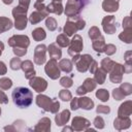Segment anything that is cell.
Masks as SVG:
<instances>
[{
	"mask_svg": "<svg viewBox=\"0 0 132 132\" xmlns=\"http://www.w3.org/2000/svg\"><path fill=\"white\" fill-rule=\"evenodd\" d=\"M13 103L20 108H27L33 102L32 92L25 87H18L12 91L11 94Z\"/></svg>",
	"mask_w": 132,
	"mask_h": 132,
	"instance_id": "cell-1",
	"label": "cell"
},
{
	"mask_svg": "<svg viewBox=\"0 0 132 132\" xmlns=\"http://www.w3.org/2000/svg\"><path fill=\"white\" fill-rule=\"evenodd\" d=\"M36 104L44 111H50L52 113H57L60 109V103L58 100L52 99L43 94H39L36 96Z\"/></svg>",
	"mask_w": 132,
	"mask_h": 132,
	"instance_id": "cell-2",
	"label": "cell"
},
{
	"mask_svg": "<svg viewBox=\"0 0 132 132\" xmlns=\"http://www.w3.org/2000/svg\"><path fill=\"white\" fill-rule=\"evenodd\" d=\"M27 11H28V8L21 6V5H18V6L12 8L11 13H12V16L14 18L13 26L16 30L22 31L27 27V22H28Z\"/></svg>",
	"mask_w": 132,
	"mask_h": 132,
	"instance_id": "cell-3",
	"label": "cell"
},
{
	"mask_svg": "<svg viewBox=\"0 0 132 132\" xmlns=\"http://www.w3.org/2000/svg\"><path fill=\"white\" fill-rule=\"evenodd\" d=\"M82 47H84L82 37L79 34H74L72 39L70 40L69 45H68V55L71 56V57L79 55Z\"/></svg>",
	"mask_w": 132,
	"mask_h": 132,
	"instance_id": "cell-4",
	"label": "cell"
},
{
	"mask_svg": "<svg viewBox=\"0 0 132 132\" xmlns=\"http://www.w3.org/2000/svg\"><path fill=\"white\" fill-rule=\"evenodd\" d=\"M81 9H82V7L77 0H68L66 3V6L64 8V12L67 18H74V16L80 15L79 13H80Z\"/></svg>",
	"mask_w": 132,
	"mask_h": 132,
	"instance_id": "cell-5",
	"label": "cell"
},
{
	"mask_svg": "<svg viewBox=\"0 0 132 132\" xmlns=\"http://www.w3.org/2000/svg\"><path fill=\"white\" fill-rule=\"evenodd\" d=\"M44 71L45 74L52 79H58V77H60L61 74V70L59 68L58 62L55 59H51L48 62H46L44 66Z\"/></svg>",
	"mask_w": 132,
	"mask_h": 132,
	"instance_id": "cell-6",
	"label": "cell"
},
{
	"mask_svg": "<svg viewBox=\"0 0 132 132\" xmlns=\"http://www.w3.org/2000/svg\"><path fill=\"white\" fill-rule=\"evenodd\" d=\"M8 45L11 47L21 46V47H28L30 45V39L27 35H13L8 38Z\"/></svg>",
	"mask_w": 132,
	"mask_h": 132,
	"instance_id": "cell-7",
	"label": "cell"
},
{
	"mask_svg": "<svg viewBox=\"0 0 132 132\" xmlns=\"http://www.w3.org/2000/svg\"><path fill=\"white\" fill-rule=\"evenodd\" d=\"M93 60H94L93 57H92L91 55H89V54L80 55L79 58H78V60L74 63L75 66H76L77 71H79V72H81V73L88 71V70H89V66H90V64L92 63Z\"/></svg>",
	"mask_w": 132,
	"mask_h": 132,
	"instance_id": "cell-8",
	"label": "cell"
},
{
	"mask_svg": "<svg viewBox=\"0 0 132 132\" xmlns=\"http://www.w3.org/2000/svg\"><path fill=\"white\" fill-rule=\"evenodd\" d=\"M124 74V67L120 63H114L112 69L109 72V79L113 84H120L122 82Z\"/></svg>",
	"mask_w": 132,
	"mask_h": 132,
	"instance_id": "cell-9",
	"label": "cell"
},
{
	"mask_svg": "<svg viewBox=\"0 0 132 132\" xmlns=\"http://www.w3.org/2000/svg\"><path fill=\"white\" fill-rule=\"evenodd\" d=\"M29 85L37 93H42L47 88V81L44 78L39 77V76H33V77H31L29 79Z\"/></svg>",
	"mask_w": 132,
	"mask_h": 132,
	"instance_id": "cell-10",
	"label": "cell"
},
{
	"mask_svg": "<svg viewBox=\"0 0 132 132\" xmlns=\"http://www.w3.org/2000/svg\"><path fill=\"white\" fill-rule=\"evenodd\" d=\"M103 31L107 34H113L117 31V23L113 15H106L101 22Z\"/></svg>",
	"mask_w": 132,
	"mask_h": 132,
	"instance_id": "cell-11",
	"label": "cell"
},
{
	"mask_svg": "<svg viewBox=\"0 0 132 132\" xmlns=\"http://www.w3.org/2000/svg\"><path fill=\"white\" fill-rule=\"evenodd\" d=\"M46 50L47 47L45 46V44L41 43V44H38L35 50H34V57H33V60H34V63L36 65H42L43 63H45V53H46Z\"/></svg>",
	"mask_w": 132,
	"mask_h": 132,
	"instance_id": "cell-12",
	"label": "cell"
},
{
	"mask_svg": "<svg viewBox=\"0 0 132 132\" xmlns=\"http://www.w3.org/2000/svg\"><path fill=\"white\" fill-rule=\"evenodd\" d=\"M91 126V122L82 117H74L71 123V127L74 131H86Z\"/></svg>",
	"mask_w": 132,
	"mask_h": 132,
	"instance_id": "cell-13",
	"label": "cell"
},
{
	"mask_svg": "<svg viewBox=\"0 0 132 132\" xmlns=\"http://www.w3.org/2000/svg\"><path fill=\"white\" fill-rule=\"evenodd\" d=\"M79 16V15H78ZM75 18H68L63 30H64V34H66L68 37L69 36H73L77 31H78V28H77V25H76V22H75Z\"/></svg>",
	"mask_w": 132,
	"mask_h": 132,
	"instance_id": "cell-14",
	"label": "cell"
},
{
	"mask_svg": "<svg viewBox=\"0 0 132 132\" xmlns=\"http://www.w3.org/2000/svg\"><path fill=\"white\" fill-rule=\"evenodd\" d=\"M131 114H132V101L127 100L120 105L118 110V117L127 118V117H130Z\"/></svg>",
	"mask_w": 132,
	"mask_h": 132,
	"instance_id": "cell-15",
	"label": "cell"
},
{
	"mask_svg": "<svg viewBox=\"0 0 132 132\" xmlns=\"http://www.w3.org/2000/svg\"><path fill=\"white\" fill-rule=\"evenodd\" d=\"M130 126H131L130 117H127V118H120V117H118L113 121V127L118 131L126 130V129L130 128Z\"/></svg>",
	"mask_w": 132,
	"mask_h": 132,
	"instance_id": "cell-16",
	"label": "cell"
},
{
	"mask_svg": "<svg viewBox=\"0 0 132 132\" xmlns=\"http://www.w3.org/2000/svg\"><path fill=\"white\" fill-rule=\"evenodd\" d=\"M21 69L24 71L25 77H26L27 79H30L31 77L35 76V74H36V72H35V70H34L33 63H32V61H30V60H25L24 62H22Z\"/></svg>",
	"mask_w": 132,
	"mask_h": 132,
	"instance_id": "cell-17",
	"label": "cell"
},
{
	"mask_svg": "<svg viewBox=\"0 0 132 132\" xmlns=\"http://www.w3.org/2000/svg\"><path fill=\"white\" fill-rule=\"evenodd\" d=\"M70 119V110L68 109H64L63 111H61L60 113H56L55 117V122L57 124V126H64L68 123Z\"/></svg>",
	"mask_w": 132,
	"mask_h": 132,
	"instance_id": "cell-18",
	"label": "cell"
},
{
	"mask_svg": "<svg viewBox=\"0 0 132 132\" xmlns=\"http://www.w3.org/2000/svg\"><path fill=\"white\" fill-rule=\"evenodd\" d=\"M51 130V120L48 118H42L38 121L36 126L34 127V131L36 132H48Z\"/></svg>",
	"mask_w": 132,
	"mask_h": 132,
	"instance_id": "cell-19",
	"label": "cell"
},
{
	"mask_svg": "<svg viewBox=\"0 0 132 132\" xmlns=\"http://www.w3.org/2000/svg\"><path fill=\"white\" fill-rule=\"evenodd\" d=\"M119 1L118 0H103L102 8L106 12H114L119 9Z\"/></svg>",
	"mask_w": 132,
	"mask_h": 132,
	"instance_id": "cell-20",
	"label": "cell"
},
{
	"mask_svg": "<svg viewBox=\"0 0 132 132\" xmlns=\"http://www.w3.org/2000/svg\"><path fill=\"white\" fill-rule=\"evenodd\" d=\"M48 52V55L52 59H55V60H59L61 57H62V51L60 48V46L57 44V43H51L48 46H47V50Z\"/></svg>",
	"mask_w": 132,
	"mask_h": 132,
	"instance_id": "cell-21",
	"label": "cell"
},
{
	"mask_svg": "<svg viewBox=\"0 0 132 132\" xmlns=\"http://www.w3.org/2000/svg\"><path fill=\"white\" fill-rule=\"evenodd\" d=\"M46 9H47L48 13H55L58 15L62 14V12L64 11L62 3L61 2H55V1H52L48 5H46Z\"/></svg>",
	"mask_w": 132,
	"mask_h": 132,
	"instance_id": "cell-22",
	"label": "cell"
},
{
	"mask_svg": "<svg viewBox=\"0 0 132 132\" xmlns=\"http://www.w3.org/2000/svg\"><path fill=\"white\" fill-rule=\"evenodd\" d=\"M78 106L79 108H82L85 110H91L94 107V101L89 97L81 96L80 98H78Z\"/></svg>",
	"mask_w": 132,
	"mask_h": 132,
	"instance_id": "cell-23",
	"label": "cell"
},
{
	"mask_svg": "<svg viewBox=\"0 0 132 132\" xmlns=\"http://www.w3.org/2000/svg\"><path fill=\"white\" fill-rule=\"evenodd\" d=\"M105 44H106V43H105L104 37H103L102 35H100L98 38H96V39L93 40V42H92V47H93V50H94L95 52H97L98 54H100V53H103V48H104Z\"/></svg>",
	"mask_w": 132,
	"mask_h": 132,
	"instance_id": "cell-24",
	"label": "cell"
},
{
	"mask_svg": "<svg viewBox=\"0 0 132 132\" xmlns=\"http://www.w3.org/2000/svg\"><path fill=\"white\" fill-rule=\"evenodd\" d=\"M47 15H48V14H46V13H43V12H40V11L35 10V11H33V12L30 14V16H29V22H30L32 25H35V24L40 23V22H41L42 20H44L45 18H47Z\"/></svg>",
	"mask_w": 132,
	"mask_h": 132,
	"instance_id": "cell-25",
	"label": "cell"
},
{
	"mask_svg": "<svg viewBox=\"0 0 132 132\" xmlns=\"http://www.w3.org/2000/svg\"><path fill=\"white\" fill-rule=\"evenodd\" d=\"M59 68L60 70H62L63 72L65 73H69L72 71V68H73V63L71 60L69 59H62L60 62H59Z\"/></svg>",
	"mask_w": 132,
	"mask_h": 132,
	"instance_id": "cell-26",
	"label": "cell"
},
{
	"mask_svg": "<svg viewBox=\"0 0 132 132\" xmlns=\"http://www.w3.org/2000/svg\"><path fill=\"white\" fill-rule=\"evenodd\" d=\"M13 24L10 19L6 16H0V34L3 32H6L12 28Z\"/></svg>",
	"mask_w": 132,
	"mask_h": 132,
	"instance_id": "cell-27",
	"label": "cell"
},
{
	"mask_svg": "<svg viewBox=\"0 0 132 132\" xmlns=\"http://www.w3.org/2000/svg\"><path fill=\"white\" fill-rule=\"evenodd\" d=\"M105 79H106V72L102 68H99L98 67L97 70L94 72V80L97 84L102 85V84H104Z\"/></svg>",
	"mask_w": 132,
	"mask_h": 132,
	"instance_id": "cell-28",
	"label": "cell"
},
{
	"mask_svg": "<svg viewBox=\"0 0 132 132\" xmlns=\"http://www.w3.org/2000/svg\"><path fill=\"white\" fill-rule=\"evenodd\" d=\"M32 37H33V39H34L35 41H41V40L45 39L46 33H45V31H44L43 28L38 27V28H35V29L32 31Z\"/></svg>",
	"mask_w": 132,
	"mask_h": 132,
	"instance_id": "cell-29",
	"label": "cell"
},
{
	"mask_svg": "<svg viewBox=\"0 0 132 132\" xmlns=\"http://www.w3.org/2000/svg\"><path fill=\"white\" fill-rule=\"evenodd\" d=\"M119 38L125 43H131L132 42V28L124 29V31L119 34Z\"/></svg>",
	"mask_w": 132,
	"mask_h": 132,
	"instance_id": "cell-30",
	"label": "cell"
},
{
	"mask_svg": "<svg viewBox=\"0 0 132 132\" xmlns=\"http://www.w3.org/2000/svg\"><path fill=\"white\" fill-rule=\"evenodd\" d=\"M116 62H113L110 58H104L101 60V63H100V68H102L106 73L107 72H110V70L112 69L113 65H114Z\"/></svg>",
	"mask_w": 132,
	"mask_h": 132,
	"instance_id": "cell-31",
	"label": "cell"
},
{
	"mask_svg": "<svg viewBox=\"0 0 132 132\" xmlns=\"http://www.w3.org/2000/svg\"><path fill=\"white\" fill-rule=\"evenodd\" d=\"M81 86H82V87L85 88V90L89 93V92H92V91H94V90L96 89L97 82L94 80V78L88 77V78H86V79L84 80V82H82Z\"/></svg>",
	"mask_w": 132,
	"mask_h": 132,
	"instance_id": "cell-32",
	"label": "cell"
},
{
	"mask_svg": "<svg viewBox=\"0 0 132 132\" xmlns=\"http://www.w3.org/2000/svg\"><path fill=\"white\" fill-rule=\"evenodd\" d=\"M56 43H57L60 47H66V46L69 45L70 40H69V38H68V36H67L66 34L62 33V34H60V35L57 36V38H56Z\"/></svg>",
	"mask_w": 132,
	"mask_h": 132,
	"instance_id": "cell-33",
	"label": "cell"
},
{
	"mask_svg": "<svg viewBox=\"0 0 132 132\" xmlns=\"http://www.w3.org/2000/svg\"><path fill=\"white\" fill-rule=\"evenodd\" d=\"M96 97H97L100 101L106 102V101H108V99H109V93H108V91L105 90V89H99V90L96 92Z\"/></svg>",
	"mask_w": 132,
	"mask_h": 132,
	"instance_id": "cell-34",
	"label": "cell"
},
{
	"mask_svg": "<svg viewBox=\"0 0 132 132\" xmlns=\"http://www.w3.org/2000/svg\"><path fill=\"white\" fill-rule=\"evenodd\" d=\"M119 89L122 91V93L125 96H129L132 94V85L130 82H121V86Z\"/></svg>",
	"mask_w": 132,
	"mask_h": 132,
	"instance_id": "cell-35",
	"label": "cell"
},
{
	"mask_svg": "<svg viewBox=\"0 0 132 132\" xmlns=\"http://www.w3.org/2000/svg\"><path fill=\"white\" fill-rule=\"evenodd\" d=\"M45 26L50 31H55L57 29V27H58L56 19H54L52 16H47L46 20H45Z\"/></svg>",
	"mask_w": 132,
	"mask_h": 132,
	"instance_id": "cell-36",
	"label": "cell"
},
{
	"mask_svg": "<svg viewBox=\"0 0 132 132\" xmlns=\"http://www.w3.org/2000/svg\"><path fill=\"white\" fill-rule=\"evenodd\" d=\"M59 98L62 101H70L71 98H72V94L67 89H63V90H61L59 92Z\"/></svg>",
	"mask_w": 132,
	"mask_h": 132,
	"instance_id": "cell-37",
	"label": "cell"
},
{
	"mask_svg": "<svg viewBox=\"0 0 132 132\" xmlns=\"http://www.w3.org/2000/svg\"><path fill=\"white\" fill-rule=\"evenodd\" d=\"M12 86V80L8 77H1L0 78V89L2 90H8Z\"/></svg>",
	"mask_w": 132,
	"mask_h": 132,
	"instance_id": "cell-38",
	"label": "cell"
},
{
	"mask_svg": "<svg viewBox=\"0 0 132 132\" xmlns=\"http://www.w3.org/2000/svg\"><path fill=\"white\" fill-rule=\"evenodd\" d=\"M21 65H22V61H21V59L19 58V57H14V58H12L11 60H10V62H9V67L12 69V70H19V69H21Z\"/></svg>",
	"mask_w": 132,
	"mask_h": 132,
	"instance_id": "cell-39",
	"label": "cell"
},
{
	"mask_svg": "<svg viewBox=\"0 0 132 132\" xmlns=\"http://www.w3.org/2000/svg\"><path fill=\"white\" fill-rule=\"evenodd\" d=\"M88 33H89V37H90L92 40H94V39L98 38V37L101 35V32H100L99 28H98V27H96V26L91 27Z\"/></svg>",
	"mask_w": 132,
	"mask_h": 132,
	"instance_id": "cell-40",
	"label": "cell"
},
{
	"mask_svg": "<svg viewBox=\"0 0 132 132\" xmlns=\"http://www.w3.org/2000/svg\"><path fill=\"white\" fill-rule=\"evenodd\" d=\"M60 85H61L62 87H64L65 89H68V88L72 87L73 80H72V78L69 77V76H63V77L60 78Z\"/></svg>",
	"mask_w": 132,
	"mask_h": 132,
	"instance_id": "cell-41",
	"label": "cell"
},
{
	"mask_svg": "<svg viewBox=\"0 0 132 132\" xmlns=\"http://www.w3.org/2000/svg\"><path fill=\"white\" fill-rule=\"evenodd\" d=\"M116 52H117V47L112 43L105 44V46L103 48V53H105L107 56H112L113 54H116Z\"/></svg>",
	"mask_w": 132,
	"mask_h": 132,
	"instance_id": "cell-42",
	"label": "cell"
},
{
	"mask_svg": "<svg viewBox=\"0 0 132 132\" xmlns=\"http://www.w3.org/2000/svg\"><path fill=\"white\" fill-rule=\"evenodd\" d=\"M93 124H94L95 128H97V129H103V128H104V126H105L104 120H103V118H102V117H100V116H97V117L94 119Z\"/></svg>",
	"mask_w": 132,
	"mask_h": 132,
	"instance_id": "cell-43",
	"label": "cell"
},
{
	"mask_svg": "<svg viewBox=\"0 0 132 132\" xmlns=\"http://www.w3.org/2000/svg\"><path fill=\"white\" fill-rule=\"evenodd\" d=\"M12 52L16 57H23L27 54V48L21 47V46H15V47H12Z\"/></svg>",
	"mask_w": 132,
	"mask_h": 132,
	"instance_id": "cell-44",
	"label": "cell"
},
{
	"mask_svg": "<svg viewBox=\"0 0 132 132\" xmlns=\"http://www.w3.org/2000/svg\"><path fill=\"white\" fill-rule=\"evenodd\" d=\"M34 8H35L37 11H40V12H43V13L48 14L47 9H46V5H44L43 2H38V1H36V2L34 3Z\"/></svg>",
	"mask_w": 132,
	"mask_h": 132,
	"instance_id": "cell-45",
	"label": "cell"
},
{
	"mask_svg": "<svg viewBox=\"0 0 132 132\" xmlns=\"http://www.w3.org/2000/svg\"><path fill=\"white\" fill-rule=\"evenodd\" d=\"M112 97H113V99L114 100H123L126 96L122 93V91L119 89V88H116V89H113L112 90Z\"/></svg>",
	"mask_w": 132,
	"mask_h": 132,
	"instance_id": "cell-46",
	"label": "cell"
},
{
	"mask_svg": "<svg viewBox=\"0 0 132 132\" xmlns=\"http://www.w3.org/2000/svg\"><path fill=\"white\" fill-rule=\"evenodd\" d=\"M96 112L98 114H108L110 112V107L107 106V105H98L97 108H96Z\"/></svg>",
	"mask_w": 132,
	"mask_h": 132,
	"instance_id": "cell-47",
	"label": "cell"
},
{
	"mask_svg": "<svg viewBox=\"0 0 132 132\" xmlns=\"http://www.w3.org/2000/svg\"><path fill=\"white\" fill-rule=\"evenodd\" d=\"M123 29H128V28H132V22H131V18L130 15H127L124 18L123 20Z\"/></svg>",
	"mask_w": 132,
	"mask_h": 132,
	"instance_id": "cell-48",
	"label": "cell"
},
{
	"mask_svg": "<svg viewBox=\"0 0 132 132\" xmlns=\"http://www.w3.org/2000/svg\"><path fill=\"white\" fill-rule=\"evenodd\" d=\"M70 107L72 110H76L79 108L78 106V98L77 97H74V98H71V101H70Z\"/></svg>",
	"mask_w": 132,
	"mask_h": 132,
	"instance_id": "cell-49",
	"label": "cell"
},
{
	"mask_svg": "<svg viewBox=\"0 0 132 132\" xmlns=\"http://www.w3.org/2000/svg\"><path fill=\"white\" fill-rule=\"evenodd\" d=\"M124 60H125L126 64H132V52L131 51H128V52L125 53Z\"/></svg>",
	"mask_w": 132,
	"mask_h": 132,
	"instance_id": "cell-50",
	"label": "cell"
},
{
	"mask_svg": "<svg viewBox=\"0 0 132 132\" xmlns=\"http://www.w3.org/2000/svg\"><path fill=\"white\" fill-rule=\"evenodd\" d=\"M97 68H98V63H97V61L93 60L92 63H91L90 66H89V71H90L92 74H94V72L97 70Z\"/></svg>",
	"mask_w": 132,
	"mask_h": 132,
	"instance_id": "cell-51",
	"label": "cell"
},
{
	"mask_svg": "<svg viewBox=\"0 0 132 132\" xmlns=\"http://www.w3.org/2000/svg\"><path fill=\"white\" fill-rule=\"evenodd\" d=\"M0 103H2V104L8 103V97L2 90H0Z\"/></svg>",
	"mask_w": 132,
	"mask_h": 132,
	"instance_id": "cell-52",
	"label": "cell"
},
{
	"mask_svg": "<svg viewBox=\"0 0 132 132\" xmlns=\"http://www.w3.org/2000/svg\"><path fill=\"white\" fill-rule=\"evenodd\" d=\"M6 72H7V67H6V65L4 64V62L0 61V75L5 74Z\"/></svg>",
	"mask_w": 132,
	"mask_h": 132,
	"instance_id": "cell-53",
	"label": "cell"
},
{
	"mask_svg": "<svg viewBox=\"0 0 132 132\" xmlns=\"http://www.w3.org/2000/svg\"><path fill=\"white\" fill-rule=\"evenodd\" d=\"M88 92L85 90V88L82 87V86H79L77 89H76V94L78 95V96H84L85 94H87Z\"/></svg>",
	"mask_w": 132,
	"mask_h": 132,
	"instance_id": "cell-54",
	"label": "cell"
},
{
	"mask_svg": "<svg viewBox=\"0 0 132 132\" xmlns=\"http://www.w3.org/2000/svg\"><path fill=\"white\" fill-rule=\"evenodd\" d=\"M124 73H131L132 72V64H124Z\"/></svg>",
	"mask_w": 132,
	"mask_h": 132,
	"instance_id": "cell-55",
	"label": "cell"
},
{
	"mask_svg": "<svg viewBox=\"0 0 132 132\" xmlns=\"http://www.w3.org/2000/svg\"><path fill=\"white\" fill-rule=\"evenodd\" d=\"M30 1H31V0H19V5L28 8L29 5H30Z\"/></svg>",
	"mask_w": 132,
	"mask_h": 132,
	"instance_id": "cell-56",
	"label": "cell"
},
{
	"mask_svg": "<svg viewBox=\"0 0 132 132\" xmlns=\"http://www.w3.org/2000/svg\"><path fill=\"white\" fill-rule=\"evenodd\" d=\"M77 1L79 2V4L81 5V7L84 8V7H85V6H86V5H87L91 0H77Z\"/></svg>",
	"mask_w": 132,
	"mask_h": 132,
	"instance_id": "cell-57",
	"label": "cell"
},
{
	"mask_svg": "<svg viewBox=\"0 0 132 132\" xmlns=\"http://www.w3.org/2000/svg\"><path fill=\"white\" fill-rule=\"evenodd\" d=\"M3 50H4V43H3L2 41H0V56L2 55V52H3Z\"/></svg>",
	"mask_w": 132,
	"mask_h": 132,
	"instance_id": "cell-58",
	"label": "cell"
},
{
	"mask_svg": "<svg viewBox=\"0 0 132 132\" xmlns=\"http://www.w3.org/2000/svg\"><path fill=\"white\" fill-rule=\"evenodd\" d=\"M2 2L4 4H6V5H9V4H11L13 2V0H2Z\"/></svg>",
	"mask_w": 132,
	"mask_h": 132,
	"instance_id": "cell-59",
	"label": "cell"
},
{
	"mask_svg": "<svg viewBox=\"0 0 132 132\" xmlns=\"http://www.w3.org/2000/svg\"><path fill=\"white\" fill-rule=\"evenodd\" d=\"M66 131H73V129H72V127H65L63 129V132H66Z\"/></svg>",
	"mask_w": 132,
	"mask_h": 132,
	"instance_id": "cell-60",
	"label": "cell"
},
{
	"mask_svg": "<svg viewBox=\"0 0 132 132\" xmlns=\"http://www.w3.org/2000/svg\"><path fill=\"white\" fill-rule=\"evenodd\" d=\"M53 1H55V2H61L62 0H53Z\"/></svg>",
	"mask_w": 132,
	"mask_h": 132,
	"instance_id": "cell-61",
	"label": "cell"
},
{
	"mask_svg": "<svg viewBox=\"0 0 132 132\" xmlns=\"http://www.w3.org/2000/svg\"><path fill=\"white\" fill-rule=\"evenodd\" d=\"M36 1H38V2H43L44 0H36Z\"/></svg>",
	"mask_w": 132,
	"mask_h": 132,
	"instance_id": "cell-62",
	"label": "cell"
},
{
	"mask_svg": "<svg viewBox=\"0 0 132 132\" xmlns=\"http://www.w3.org/2000/svg\"><path fill=\"white\" fill-rule=\"evenodd\" d=\"M0 116H1V108H0Z\"/></svg>",
	"mask_w": 132,
	"mask_h": 132,
	"instance_id": "cell-63",
	"label": "cell"
},
{
	"mask_svg": "<svg viewBox=\"0 0 132 132\" xmlns=\"http://www.w3.org/2000/svg\"><path fill=\"white\" fill-rule=\"evenodd\" d=\"M118 1H119V0H118Z\"/></svg>",
	"mask_w": 132,
	"mask_h": 132,
	"instance_id": "cell-64",
	"label": "cell"
}]
</instances>
